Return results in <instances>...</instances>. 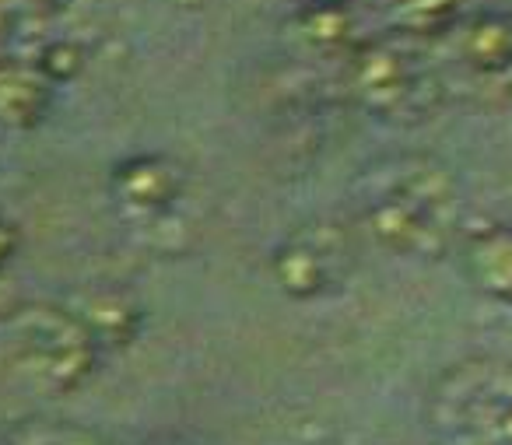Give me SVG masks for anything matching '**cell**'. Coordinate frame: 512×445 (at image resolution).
Segmentation results:
<instances>
[{"instance_id": "6da1fadb", "label": "cell", "mask_w": 512, "mask_h": 445, "mask_svg": "<svg viewBox=\"0 0 512 445\" xmlns=\"http://www.w3.org/2000/svg\"><path fill=\"white\" fill-rule=\"evenodd\" d=\"M365 225L397 256H442L460 239V193L432 158H400L365 197Z\"/></svg>"}, {"instance_id": "7a4b0ae2", "label": "cell", "mask_w": 512, "mask_h": 445, "mask_svg": "<svg viewBox=\"0 0 512 445\" xmlns=\"http://www.w3.org/2000/svg\"><path fill=\"white\" fill-rule=\"evenodd\" d=\"M11 365L43 393H71L92 375L99 347L81 319L60 305H29L8 323Z\"/></svg>"}, {"instance_id": "3957f363", "label": "cell", "mask_w": 512, "mask_h": 445, "mask_svg": "<svg viewBox=\"0 0 512 445\" xmlns=\"http://www.w3.org/2000/svg\"><path fill=\"white\" fill-rule=\"evenodd\" d=\"M348 92L365 113L386 123H418L439 102L435 78L400 46L355 43L344 64Z\"/></svg>"}, {"instance_id": "277c9868", "label": "cell", "mask_w": 512, "mask_h": 445, "mask_svg": "<svg viewBox=\"0 0 512 445\" xmlns=\"http://www.w3.org/2000/svg\"><path fill=\"white\" fill-rule=\"evenodd\" d=\"M439 414L467 442L512 445V368L498 361L460 365L442 382Z\"/></svg>"}, {"instance_id": "5b68a950", "label": "cell", "mask_w": 512, "mask_h": 445, "mask_svg": "<svg viewBox=\"0 0 512 445\" xmlns=\"http://www.w3.org/2000/svg\"><path fill=\"white\" fill-rule=\"evenodd\" d=\"M344 235L334 225H309L274 253V281L292 298H316L341 281Z\"/></svg>"}, {"instance_id": "8992f818", "label": "cell", "mask_w": 512, "mask_h": 445, "mask_svg": "<svg viewBox=\"0 0 512 445\" xmlns=\"http://www.w3.org/2000/svg\"><path fill=\"white\" fill-rule=\"evenodd\" d=\"M460 263L481 295L512 305V225L484 221L460 228Z\"/></svg>"}, {"instance_id": "52a82bcc", "label": "cell", "mask_w": 512, "mask_h": 445, "mask_svg": "<svg viewBox=\"0 0 512 445\" xmlns=\"http://www.w3.org/2000/svg\"><path fill=\"white\" fill-rule=\"evenodd\" d=\"M113 193L130 218H158L183 193V176L162 155H137L113 169Z\"/></svg>"}, {"instance_id": "ba28073f", "label": "cell", "mask_w": 512, "mask_h": 445, "mask_svg": "<svg viewBox=\"0 0 512 445\" xmlns=\"http://www.w3.org/2000/svg\"><path fill=\"white\" fill-rule=\"evenodd\" d=\"M456 53L477 74H509L512 71V18L502 11H477L460 22Z\"/></svg>"}, {"instance_id": "9c48e42d", "label": "cell", "mask_w": 512, "mask_h": 445, "mask_svg": "<svg viewBox=\"0 0 512 445\" xmlns=\"http://www.w3.org/2000/svg\"><path fill=\"white\" fill-rule=\"evenodd\" d=\"M53 85L32 64H0V127L36 130L50 113Z\"/></svg>"}, {"instance_id": "30bf717a", "label": "cell", "mask_w": 512, "mask_h": 445, "mask_svg": "<svg viewBox=\"0 0 512 445\" xmlns=\"http://www.w3.org/2000/svg\"><path fill=\"white\" fill-rule=\"evenodd\" d=\"M95 340V347H123L134 340L137 326H141V309L120 291H99L88 295L85 305L71 309Z\"/></svg>"}, {"instance_id": "8fae6325", "label": "cell", "mask_w": 512, "mask_h": 445, "mask_svg": "<svg viewBox=\"0 0 512 445\" xmlns=\"http://www.w3.org/2000/svg\"><path fill=\"white\" fill-rule=\"evenodd\" d=\"M295 29L302 43L320 53L355 50V18H351V4H341V0H309L295 15Z\"/></svg>"}, {"instance_id": "7c38bea8", "label": "cell", "mask_w": 512, "mask_h": 445, "mask_svg": "<svg viewBox=\"0 0 512 445\" xmlns=\"http://www.w3.org/2000/svg\"><path fill=\"white\" fill-rule=\"evenodd\" d=\"M390 18L411 39H439L460 29L467 0H393Z\"/></svg>"}, {"instance_id": "4fadbf2b", "label": "cell", "mask_w": 512, "mask_h": 445, "mask_svg": "<svg viewBox=\"0 0 512 445\" xmlns=\"http://www.w3.org/2000/svg\"><path fill=\"white\" fill-rule=\"evenodd\" d=\"M81 64H85V53L78 50L74 43H53L43 50V57L36 60V71L43 74L50 85H57V81H71L74 74L81 71Z\"/></svg>"}, {"instance_id": "5bb4252c", "label": "cell", "mask_w": 512, "mask_h": 445, "mask_svg": "<svg viewBox=\"0 0 512 445\" xmlns=\"http://www.w3.org/2000/svg\"><path fill=\"white\" fill-rule=\"evenodd\" d=\"M8 445H99V442L88 438L85 431H71V428H29L11 438Z\"/></svg>"}, {"instance_id": "9a60e30c", "label": "cell", "mask_w": 512, "mask_h": 445, "mask_svg": "<svg viewBox=\"0 0 512 445\" xmlns=\"http://www.w3.org/2000/svg\"><path fill=\"white\" fill-rule=\"evenodd\" d=\"M18 253V228L11 225V221L0 218V274L8 270V263L15 260Z\"/></svg>"}, {"instance_id": "2e32d148", "label": "cell", "mask_w": 512, "mask_h": 445, "mask_svg": "<svg viewBox=\"0 0 512 445\" xmlns=\"http://www.w3.org/2000/svg\"><path fill=\"white\" fill-rule=\"evenodd\" d=\"M22 4H29V8H57L60 0H22Z\"/></svg>"}, {"instance_id": "e0dca14e", "label": "cell", "mask_w": 512, "mask_h": 445, "mask_svg": "<svg viewBox=\"0 0 512 445\" xmlns=\"http://www.w3.org/2000/svg\"><path fill=\"white\" fill-rule=\"evenodd\" d=\"M341 4H351V0H341Z\"/></svg>"}, {"instance_id": "ac0fdd59", "label": "cell", "mask_w": 512, "mask_h": 445, "mask_svg": "<svg viewBox=\"0 0 512 445\" xmlns=\"http://www.w3.org/2000/svg\"><path fill=\"white\" fill-rule=\"evenodd\" d=\"M509 78H512V71H509ZM509 85H512V81H509Z\"/></svg>"}]
</instances>
